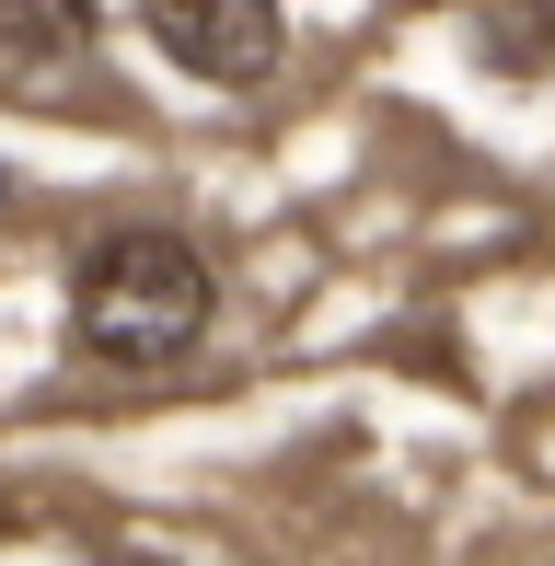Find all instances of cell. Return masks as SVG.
<instances>
[{
  "label": "cell",
  "instance_id": "6da1fadb",
  "mask_svg": "<svg viewBox=\"0 0 555 566\" xmlns=\"http://www.w3.org/2000/svg\"><path fill=\"white\" fill-rule=\"evenodd\" d=\"M220 313V277L186 231L128 220V231H93L70 254V347L105 358V370H174Z\"/></svg>",
  "mask_w": 555,
  "mask_h": 566
},
{
  "label": "cell",
  "instance_id": "7a4b0ae2",
  "mask_svg": "<svg viewBox=\"0 0 555 566\" xmlns=\"http://www.w3.org/2000/svg\"><path fill=\"white\" fill-rule=\"evenodd\" d=\"M150 46H163L186 82H220V93H255L278 59H290V23L266 0H150Z\"/></svg>",
  "mask_w": 555,
  "mask_h": 566
},
{
  "label": "cell",
  "instance_id": "3957f363",
  "mask_svg": "<svg viewBox=\"0 0 555 566\" xmlns=\"http://www.w3.org/2000/svg\"><path fill=\"white\" fill-rule=\"evenodd\" d=\"M463 46H474V70H498V82H544L555 70V0H533V12H474Z\"/></svg>",
  "mask_w": 555,
  "mask_h": 566
},
{
  "label": "cell",
  "instance_id": "277c9868",
  "mask_svg": "<svg viewBox=\"0 0 555 566\" xmlns=\"http://www.w3.org/2000/svg\"><path fill=\"white\" fill-rule=\"evenodd\" d=\"M0 46H23V59H70V46H93V12H0Z\"/></svg>",
  "mask_w": 555,
  "mask_h": 566
},
{
  "label": "cell",
  "instance_id": "5b68a950",
  "mask_svg": "<svg viewBox=\"0 0 555 566\" xmlns=\"http://www.w3.org/2000/svg\"><path fill=\"white\" fill-rule=\"evenodd\" d=\"M0 209H12V163H0Z\"/></svg>",
  "mask_w": 555,
  "mask_h": 566
}]
</instances>
